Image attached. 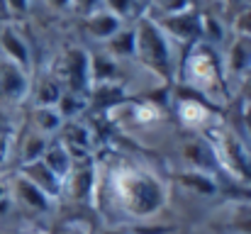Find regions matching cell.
<instances>
[{
  "instance_id": "d4e9b609",
  "label": "cell",
  "mask_w": 251,
  "mask_h": 234,
  "mask_svg": "<svg viewBox=\"0 0 251 234\" xmlns=\"http://www.w3.org/2000/svg\"><path fill=\"white\" fill-rule=\"evenodd\" d=\"M195 0H144V10L154 17H166V15H176L183 10L195 7Z\"/></svg>"
},
{
  "instance_id": "d6a6232c",
  "label": "cell",
  "mask_w": 251,
  "mask_h": 234,
  "mask_svg": "<svg viewBox=\"0 0 251 234\" xmlns=\"http://www.w3.org/2000/svg\"><path fill=\"white\" fill-rule=\"evenodd\" d=\"M239 88H242V95H244V103H251V69L244 74V76L237 80Z\"/></svg>"
},
{
  "instance_id": "5b68a950",
  "label": "cell",
  "mask_w": 251,
  "mask_h": 234,
  "mask_svg": "<svg viewBox=\"0 0 251 234\" xmlns=\"http://www.w3.org/2000/svg\"><path fill=\"white\" fill-rule=\"evenodd\" d=\"M212 137H217L212 147L222 161V168H227L251 190V154L247 152V147L229 132H212Z\"/></svg>"
},
{
  "instance_id": "e0dca14e",
  "label": "cell",
  "mask_w": 251,
  "mask_h": 234,
  "mask_svg": "<svg viewBox=\"0 0 251 234\" xmlns=\"http://www.w3.org/2000/svg\"><path fill=\"white\" fill-rule=\"evenodd\" d=\"M100 49L112 56L115 61L125 64V61H134V49H137V42H134V27L132 22L129 25H122L105 44H100Z\"/></svg>"
},
{
  "instance_id": "4316f807",
  "label": "cell",
  "mask_w": 251,
  "mask_h": 234,
  "mask_svg": "<svg viewBox=\"0 0 251 234\" xmlns=\"http://www.w3.org/2000/svg\"><path fill=\"white\" fill-rule=\"evenodd\" d=\"M229 32L232 34H244V37H251V5L237 10L232 17H229Z\"/></svg>"
},
{
  "instance_id": "83f0119b",
  "label": "cell",
  "mask_w": 251,
  "mask_h": 234,
  "mask_svg": "<svg viewBox=\"0 0 251 234\" xmlns=\"http://www.w3.org/2000/svg\"><path fill=\"white\" fill-rule=\"evenodd\" d=\"M227 230L234 234H251V210H237L229 220H227Z\"/></svg>"
},
{
  "instance_id": "ffe728a7",
  "label": "cell",
  "mask_w": 251,
  "mask_h": 234,
  "mask_svg": "<svg viewBox=\"0 0 251 234\" xmlns=\"http://www.w3.org/2000/svg\"><path fill=\"white\" fill-rule=\"evenodd\" d=\"M42 161L64 181L66 178V173L71 171V166H74V161H71V154L66 152V147L61 144V142H49L47 144V152L42 154Z\"/></svg>"
},
{
  "instance_id": "5bb4252c",
  "label": "cell",
  "mask_w": 251,
  "mask_h": 234,
  "mask_svg": "<svg viewBox=\"0 0 251 234\" xmlns=\"http://www.w3.org/2000/svg\"><path fill=\"white\" fill-rule=\"evenodd\" d=\"M88 107H98V110H110L120 103L127 100V83L122 80H105V83H95L88 90Z\"/></svg>"
},
{
  "instance_id": "e575fe53",
  "label": "cell",
  "mask_w": 251,
  "mask_h": 234,
  "mask_svg": "<svg viewBox=\"0 0 251 234\" xmlns=\"http://www.w3.org/2000/svg\"><path fill=\"white\" fill-rule=\"evenodd\" d=\"M5 156H7V137L0 134V163L5 161Z\"/></svg>"
},
{
  "instance_id": "3957f363",
  "label": "cell",
  "mask_w": 251,
  "mask_h": 234,
  "mask_svg": "<svg viewBox=\"0 0 251 234\" xmlns=\"http://www.w3.org/2000/svg\"><path fill=\"white\" fill-rule=\"evenodd\" d=\"M178 78H180L183 85L198 90L210 103L222 100V95L227 93V78H225V69H222V56L215 47H210L205 42H195L193 47H188L180 54Z\"/></svg>"
},
{
  "instance_id": "8d00e7d4",
  "label": "cell",
  "mask_w": 251,
  "mask_h": 234,
  "mask_svg": "<svg viewBox=\"0 0 251 234\" xmlns=\"http://www.w3.org/2000/svg\"><path fill=\"white\" fill-rule=\"evenodd\" d=\"M51 234H83V232H78V230H74V227H56Z\"/></svg>"
},
{
  "instance_id": "8992f818",
  "label": "cell",
  "mask_w": 251,
  "mask_h": 234,
  "mask_svg": "<svg viewBox=\"0 0 251 234\" xmlns=\"http://www.w3.org/2000/svg\"><path fill=\"white\" fill-rule=\"evenodd\" d=\"M154 17V15H151ZM161 29L168 34V39L180 47V52H185L188 47H193L195 42H200V7H190L176 15H166V17H154Z\"/></svg>"
},
{
  "instance_id": "d590c367",
  "label": "cell",
  "mask_w": 251,
  "mask_h": 234,
  "mask_svg": "<svg viewBox=\"0 0 251 234\" xmlns=\"http://www.w3.org/2000/svg\"><path fill=\"white\" fill-rule=\"evenodd\" d=\"M244 122H247V130L251 134V103H244Z\"/></svg>"
},
{
  "instance_id": "8fae6325",
  "label": "cell",
  "mask_w": 251,
  "mask_h": 234,
  "mask_svg": "<svg viewBox=\"0 0 251 234\" xmlns=\"http://www.w3.org/2000/svg\"><path fill=\"white\" fill-rule=\"evenodd\" d=\"M183 158L188 163V168H195V171H205V173H212L217 176L222 168V161L215 152V147L207 142V139H188L183 144Z\"/></svg>"
},
{
  "instance_id": "4fadbf2b",
  "label": "cell",
  "mask_w": 251,
  "mask_h": 234,
  "mask_svg": "<svg viewBox=\"0 0 251 234\" xmlns=\"http://www.w3.org/2000/svg\"><path fill=\"white\" fill-rule=\"evenodd\" d=\"M20 173L25 176V178H29L37 188H42L49 198H56V195H61L64 193V181L42 161V158H37V161H29V163H22V168H20Z\"/></svg>"
},
{
  "instance_id": "44dd1931",
  "label": "cell",
  "mask_w": 251,
  "mask_h": 234,
  "mask_svg": "<svg viewBox=\"0 0 251 234\" xmlns=\"http://www.w3.org/2000/svg\"><path fill=\"white\" fill-rule=\"evenodd\" d=\"M54 107H56V112L61 115V120H64V122H69V120H78L85 110H88V98L81 95V93L64 90Z\"/></svg>"
},
{
  "instance_id": "4dcf8cb0",
  "label": "cell",
  "mask_w": 251,
  "mask_h": 234,
  "mask_svg": "<svg viewBox=\"0 0 251 234\" xmlns=\"http://www.w3.org/2000/svg\"><path fill=\"white\" fill-rule=\"evenodd\" d=\"M98 7H100V0H74V15H78V17L90 15Z\"/></svg>"
},
{
  "instance_id": "6da1fadb",
  "label": "cell",
  "mask_w": 251,
  "mask_h": 234,
  "mask_svg": "<svg viewBox=\"0 0 251 234\" xmlns=\"http://www.w3.org/2000/svg\"><path fill=\"white\" fill-rule=\"evenodd\" d=\"M110 193L112 200L129 215V217H154L166 208V185L144 168L137 166H120L110 173Z\"/></svg>"
},
{
  "instance_id": "f35d334b",
  "label": "cell",
  "mask_w": 251,
  "mask_h": 234,
  "mask_svg": "<svg viewBox=\"0 0 251 234\" xmlns=\"http://www.w3.org/2000/svg\"><path fill=\"white\" fill-rule=\"evenodd\" d=\"M7 17V10H5V2L0 0V20H5Z\"/></svg>"
},
{
  "instance_id": "ab89813d",
  "label": "cell",
  "mask_w": 251,
  "mask_h": 234,
  "mask_svg": "<svg viewBox=\"0 0 251 234\" xmlns=\"http://www.w3.org/2000/svg\"><path fill=\"white\" fill-rule=\"evenodd\" d=\"M0 198H5V188L2 185H0Z\"/></svg>"
},
{
  "instance_id": "9c48e42d",
  "label": "cell",
  "mask_w": 251,
  "mask_h": 234,
  "mask_svg": "<svg viewBox=\"0 0 251 234\" xmlns=\"http://www.w3.org/2000/svg\"><path fill=\"white\" fill-rule=\"evenodd\" d=\"M227 49L222 54V69L227 80H239L251 69V37L232 34L229 42H225Z\"/></svg>"
},
{
  "instance_id": "7a4b0ae2",
  "label": "cell",
  "mask_w": 251,
  "mask_h": 234,
  "mask_svg": "<svg viewBox=\"0 0 251 234\" xmlns=\"http://www.w3.org/2000/svg\"><path fill=\"white\" fill-rule=\"evenodd\" d=\"M134 61L154 78H159L164 85L178 78V64L180 59L176 56V44L168 39V34L161 29V25L144 10L134 22Z\"/></svg>"
},
{
  "instance_id": "ba28073f",
  "label": "cell",
  "mask_w": 251,
  "mask_h": 234,
  "mask_svg": "<svg viewBox=\"0 0 251 234\" xmlns=\"http://www.w3.org/2000/svg\"><path fill=\"white\" fill-rule=\"evenodd\" d=\"M95 163L90 158L76 161L71 166V171L64 178V190L69 193L71 200L76 203H90L93 193H95Z\"/></svg>"
},
{
  "instance_id": "60d3db41",
  "label": "cell",
  "mask_w": 251,
  "mask_h": 234,
  "mask_svg": "<svg viewBox=\"0 0 251 234\" xmlns=\"http://www.w3.org/2000/svg\"><path fill=\"white\" fill-rule=\"evenodd\" d=\"M32 234H42V232H32Z\"/></svg>"
},
{
  "instance_id": "f1b7e54d",
  "label": "cell",
  "mask_w": 251,
  "mask_h": 234,
  "mask_svg": "<svg viewBox=\"0 0 251 234\" xmlns=\"http://www.w3.org/2000/svg\"><path fill=\"white\" fill-rule=\"evenodd\" d=\"M7 17H25L32 10V0H2Z\"/></svg>"
},
{
  "instance_id": "603a6c76",
  "label": "cell",
  "mask_w": 251,
  "mask_h": 234,
  "mask_svg": "<svg viewBox=\"0 0 251 234\" xmlns=\"http://www.w3.org/2000/svg\"><path fill=\"white\" fill-rule=\"evenodd\" d=\"M32 120H34L39 134L59 132L61 125H64V120H61V115L56 112L54 105H34V110H32Z\"/></svg>"
},
{
  "instance_id": "f546056e",
  "label": "cell",
  "mask_w": 251,
  "mask_h": 234,
  "mask_svg": "<svg viewBox=\"0 0 251 234\" xmlns=\"http://www.w3.org/2000/svg\"><path fill=\"white\" fill-rule=\"evenodd\" d=\"M44 5L56 15H74V0H44Z\"/></svg>"
},
{
  "instance_id": "7402d4cb",
  "label": "cell",
  "mask_w": 251,
  "mask_h": 234,
  "mask_svg": "<svg viewBox=\"0 0 251 234\" xmlns=\"http://www.w3.org/2000/svg\"><path fill=\"white\" fill-rule=\"evenodd\" d=\"M29 90H34V100H37V105H56V100H59L61 93H64V88L59 85L56 78L51 76V71L37 78L34 88H29Z\"/></svg>"
},
{
  "instance_id": "277c9868",
  "label": "cell",
  "mask_w": 251,
  "mask_h": 234,
  "mask_svg": "<svg viewBox=\"0 0 251 234\" xmlns=\"http://www.w3.org/2000/svg\"><path fill=\"white\" fill-rule=\"evenodd\" d=\"M51 76L64 90L88 95L90 90V49L83 44H69L51 64Z\"/></svg>"
},
{
  "instance_id": "484cf974",
  "label": "cell",
  "mask_w": 251,
  "mask_h": 234,
  "mask_svg": "<svg viewBox=\"0 0 251 234\" xmlns=\"http://www.w3.org/2000/svg\"><path fill=\"white\" fill-rule=\"evenodd\" d=\"M47 144H49V139L44 137V134H27L25 137V144H22V163H29V161H37V158H42V154L47 152Z\"/></svg>"
},
{
  "instance_id": "836d02e7",
  "label": "cell",
  "mask_w": 251,
  "mask_h": 234,
  "mask_svg": "<svg viewBox=\"0 0 251 234\" xmlns=\"http://www.w3.org/2000/svg\"><path fill=\"white\" fill-rule=\"evenodd\" d=\"M95 234H132L129 227H102V230H95Z\"/></svg>"
},
{
  "instance_id": "ac0fdd59",
  "label": "cell",
  "mask_w": 251,
  "mask_h": 234,
  "mask_svg": "<svg viewBox=\"0 0 251 234\" xmlns=\"http://www.w3.org/2000/svg\"><path fill=\"white\" fill-rule=\"evenodd\" d=\"M105 80H122V64L107 56L102 49L90 52V85Z\"/></svg>"
},
{
  "instance_id": "74e56055",
  "label": "cell",
  "mask_w": 251,
  "mask_h": 234,
  "mask_svg": "<svg viewBox=\"0 0 251 234\" xmlns=\"http://www.w3.org/2000/svg\"><path fill=\"white\" fill-rule=\"evenodd\" d=\"M7 205H10V198L5 195V198H0V215L2 212H7Z\"/></svg>"
},
{
  "instance_id": "cb8c5ba5",
  "label": "cell",
  "mask_w": 251,
  "mask_h": 234,
  "mask_svg": "<svg viewBox=\"0 0 251 234\" xmlns=\"http://www.w3.org/2000/svg\"><path fill=\"white\" fill-rule=\"evenodd\" d=\"M100 7L120 17L122 22H134L144 12V0H100Z\"/></svg>"
},
{
  "instance_id": "d6986e66",
  "label": "cell",
  "mask_w": 251,
  "mask_h": 234,
  "mask_svg": "<svg viewBox=\"0 0 251 234\" xmlns=\"http://www.w3.org/2000/svg\"><path fill=\"white\" fill-rule=\"evenodd\" d=\"M227 32H229V27H227V22L220 15H215L210 10L207 12L200 10V42H205V44L217 49L220 44L227 42Z\"/></svg>"
},
{
  "instance_id": "7c38bea8",
  "label": "cell",
  "mask_w": 251,
  "mask_h": 234,
  "mask_svg": "<svg viewBox=\"0 0 251 234\" xmlns=\"http://www.w3.org/2000/svg\"><path fill=\"white\" fill-rule=\"evenodd\" d=\"M81 22H83L85 37H88L90 42H95V44H105L122 25H129V22H122L120 17H115L112 12H107L105 7L93 10L90 15L81 17Z\"/></svg>"
},
{
  "instance_id": "9a60e30c",
  "label": "cell",
  "mask_w": 251,
  "mask_h": 234,
  "mask_svg": "<svg viewBox=\"0 0 251 234\" xmlns=\"http://www.w3.org/2000/svg\"><path fill=\"white\" fill-rule=\"evenodd\" d=\"M12 193H15V198H17L27 210H32V212H49V210H51V198H49L42 188H37L29 178H25L22 173L15 176V181H12Z\"/></svg>"
},
{
  "instance_id": "1f68e13d",
  "label": "cell",
  "mask_w": 251,
  "mask_h": 234,
  "mask_svg": "<svg viewBox=\"0 0 251 234\" xmlns=\"http://www.w3.org/2000/svg\"><path fill=\"white\" fill-rule=\"evenodd\" d=\"M220 5L225 7V12H227V20L237 12V10H242V7H247L251 5V0H220Z\"/></svg>"
},
{
  "instance_id": "52a82bcc",
  "label": "cell",
  "mask_w": 251,
  "mask_h": 234,
  "mask_svg": "<svg viewBox=\"0 0 251 234\" xmlns=\"http://www.w3.org/2000/svg\"><path fill=\"white\" fill-rule=\"evenodd\" d=\"M29 88H32L29 71L0 56V98L7 103H20L29 95Z\"/></svg>"
},
{
  "instance_id": "2e32d148",
  "label": "cell",
  "mask_w": 251,
  "mask_h": 234,
  "mask_svg": "<svg viewBox=\"0 0 251 234\" xmlns=\"http://www.w3.org/2000/svg\"><path fill=\"white\" fill-rule=\"evenodd\" d=\"M176 183L200 198H212L220 193V181L217 176L212 173H205V171H195V168H185V171H178L176 176Z\"/></svg>"
},
{
  "instance_id": "30bf717a",
  "label": "cell",
  "mask_w": 251,
  "mask_h": 234,
  "mask_svg": "<svg viewBox=\"0 0 251 234\" xmlns=\"http://www.w3.org/2000/svg\"><path fill=\"white\" fill-rule=\"evenodd\" d=\"M0 54H2L5 59H10L12 64L27 69V71H29V66H32L29 42L25 39V34H22L12 22H0Z\"/></svg>"
}]
</instances>
